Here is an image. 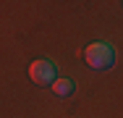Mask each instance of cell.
<instances>
[{"instance_id":"6da1fadb","label":"cell","mask_w":123,"mask_h":118,"mask_svg":"<svg viewBox=\"0 0 123 118\" xmlns=\"http://www.w3.org/2000/svg\"><path fill=\"white\" fill-rule=\"evenodd\" d=\"M84 60L94 71H110L115 63V47L110 42H92L84 47Z\"/></svg>"},{"instance_id":"7a4b0ae2","label":"cell","mask_w":123,"mask_h":118,"mask_svg":"<svg viewBox=\"0 0 123 118\" xmlns=\"http://www.w3.org/2000/svg\"><path fill=\"white\" fill-rule=\"evenodd\" d=\"M55 76H58V68H55V63L50 60V58H37L31 66H29V79L34 81V84H50L52 87V81H55Z\"/></svg>"},{"instance_id":"3957f363","label":"cell","mask_w":123,"mask_h":118,"mask_svg":"<svg viewBox=\"0 0 123 118\" xmlns=\"http://www.w3.org/2000/svg\"><path fill=\"white\" fill-rule=\"evenodd\" d=\"M74 89H76L74 79H63V76H60V79L52 81V94H55V97H71Z\"/></svg>"}]
</instances>
